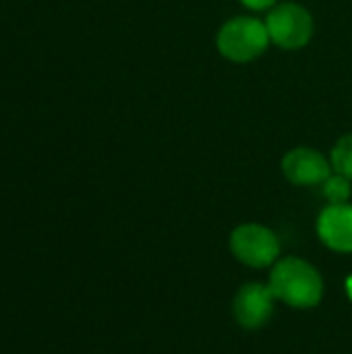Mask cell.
Listing matches in <instances>:
<instances>
[{
    "instance_id": "obj_10",
    "label": "cell",
    "mask_w": 352,
    "mask_h": 354,
    "mask_svg": "<svg viewBox=\"0 0 352 354\" xmlns=\"http://www.w3.org/2000/svg\"><path fill=\"white\" fill-rule=\"evenodd\" d=\"M245 8L253 10V12H268L270 8H274L280 0H239Z\"/></svg>"
},
{
    "instance_id": "obj_8",
    "label": "cell",
    "mask_w": 352,
    "mask_h": 354,
    "mask_svg": "<svg viewBox=\"0 0 352 354\" xmlns=\"http://www.w3.org/2000/svg\"><path fill=\"white\" fill-rule=\"evenodd\" d=\"M332 170L352 180V133L342 135L330 151Z\"/></svg>"
},
{
    "instance_id": "obj_5",
    "label": "cell",
    "mask_w": 352,
    "mask_h": 354,
    "mask_svg": "<svg viewBox=\"0 0 352 354\" xmlns=\"http://www.w3.org/2000/svg\"><path fill=\"white\" fill-rule=\"evenodd\" d=\"M282 172L288 178V183L297 187H317L324 185V180L334 172L330 158H326L322 151L301 145L293 147L282 158Z\"/></svg>"
},
{
    "instance_id": "obj_1",
    "label": "cell",
    "mask_w": 352,
    "mask_h": 354,
    "mask_svg": "<svg viewBox=\"0 0 352 354\" xmlns=\"http://www.w3.org/2000/svg\"><path fill=\"white\" fill-rule=\"evenodd\" d=\"M268 286L278 301H284L295 309H311L324 297L319 272L301 257L280 259L270 274Z\"/></svg>"
},
{
    "instance_id": "obj_3",
    "label": "cell",
    "mask_w": 352,
    "mask_h": 354,
    "mask_svg": "<svg viewBox=\"0 0 352 354\" xmlns=\"http://www.w3.org/2000/svg\"><path fill=\"white\" fill-rule=\"evenodd\" d=\"M263 21L270 33V41L286 52L303 50L309 46L315 33V21L309 8L293 0L278 2L268 10Z\"/></svg>"
},
{
    "instance_id": "obj_9",
    "label": "cell",
    "mask_w": 352,
    "mask_h": 354,
    "mask_svg": "<svg viewBox=\"0 0 352 354\" xmlns=\"http://www.w3.org/2000/svg\"><path fill=\"white\" fill-rule=\"evenodd\" d=\"M322 191H324V197L330 203H349L352 195V180L342 176V174H338V172H332L324 180Z\"/></svg>"
},
{
    "instance_id": "obj_7",
    "label": "cell",
    "mask_w": 352,
    "mask_h": 354,
    "mask_svg": "<svg viewBox=\"0 0 352 354\" xmlns=\"http://www.w3.org/2000/svg\"><path fill=\"white\" fill-rule=\"evenodd\" d=\"M317 234L332 251L352 253L351 203H330L317 218Z\"/></svg>"
},
{
    "instance_id": "obj_11",
    "label": "cell",
    "mask_w": 352,
    "mask_h": 354,
    "mask_svg": "<svg viewBox=\"0 0 352 354\" xmlns=\"http://www.w3.org/2000/svg\"><path fill=\"white\" fill-rule=\"evenodd\" d=\"M346 290H349V297L352 299V276L346 280Z\"/></svg>"
},
{
    "instance_id": "obj_2",
    "label": "cell",
    "mask_w": 352,
    "mask_h": 354,
    "mask_svg": "<svg viewBox=\"0 0 352 354\" xmlns=\"http://www.w3.org/2000/svg\"><path fill=\"white\" fill-rule=\"evenodd\" d=\"M270 33L266 21L239 15L228 19L216 33V50L218 54L234 64H249L266 54L270 48Z\"/></svg>"
},
{
    "instance_id": "obj_4",
    "label": "cell",
    "mask_w": 352,
    "mask_h": 354,
    "mask_svg": "<svg viewBox=\"0 0 352 354\" xmlns=\"http://www.w3.org/2000/svg\"><path fill=\"white\" fill-rule=\"evenodd\" d=\"M230 251L245 266L268 268L280 255V241L268 226L241 224L230 234Z\"/></svg>"
},
{
    "instance_id": "obj_6",
    "label": "cell",
    "mask_w": 352,
    "mask_h": 354,
    "mask_svg": "<svg viewBox=\"0 0 352 354\" xmlns=\"http://www.w3.org/2000/svg\"><path fill=\"white\" fill-rule=\"evenodd\" d=\"M274 301H276V297L272 295L270 286L251 282V284H245L239 290V295L234 297L232 313L243 328L257 330L272 317Z\"/></svg>"
}]
</instances>
